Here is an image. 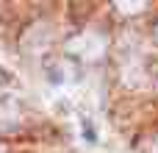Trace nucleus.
Segmentation results:
<instances>
[{"label": "nucleus", "instance_id": "1", "mask_svg": "<svg viewBox=\"0 0 158 153\" xmlns=\"http://www.w3.org/2000/svg\"><path fill=\"white\" fill-rule=\"evenodd\" d=\"M69 53H78V59H97L103 53V39L94 36V33H86V36H78L69 42Z\"/></svg>", "mask_w": 158, "mask_h": 153}, {"label": "nucleus", "instance_id": "2", "mask_svg": "<svg viewBox=\"0 0 158 153\" xmlns=\"http://www.w3.org/2000/svg\"><path fill=\"white\" fill-rule=\"evenodd\" d=\"M117 8H119V11H142L144 3H119Z\"/></svg>", "mask_w": 158, "mask_h": 153}]
</instances>
